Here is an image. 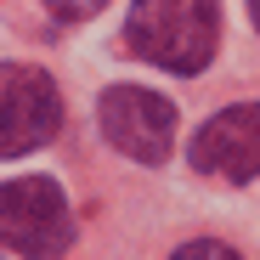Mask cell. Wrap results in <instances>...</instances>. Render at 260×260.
I'll return each mask as SVG.
<instances>
[{
	"label": "cell",
	"mask_w": 260,
	"mask_h": 260,
	"mask_svg": "<svg viewBox=\"0 0 260 260\" xmlns=\"http://www.w3.org/2000/svg\"><path fill=\"white\" fill-rule=\"evenodd\" d=\"M170 260H238V249H226L221 238H192V243H181Z\"/></svg>",
	"instance_id": "cell-6"
},
{
	"label": "cell",
	"mask_w": 260,
	"mask_h": 260,
	"mask_svg": "<svg viewBox=\"0 0 260 260\" xmlns=\"http://www.w3.org/2000/svg\"><path fill=\"white\" fill-rule=\"evenodd\" d=\"M96 119H102V136L136 164H164L176 147V108L147 85H108Z\"/></svg>",
	"instance_id": "cell-4"
},
{
	"label": "cell",
	"mask_w": 260,
	"mask_h": 260,
	"mask_svg": "<svg viewBox=\"0 0 260 260\" xmlns=\"http://www.w3.org/2000/svg\"><path fill=\"white\" fill-rule=\"evenodd\" d=\"M221 40V6L215 0H130L124 12V51L164 74H204Z\"/></svg>",
	"instance_id": "cell-1"
},
{
	"label": "cell",
	"mask_w": 260,
	"mask_h": 260,
	"mask_svg": "<svg viewBox=\"0 0 260 260\" xmlns=\"http://www.w3.org/2000/svg\"><path fill=\"white\" fill-rule=\"evenodd\" d=\"M62 124L57 79L34 62H0V158L46 147Z\"/></svg>",
	"instance_id": "cell-3"
},
{
	"label": "cell",
	"mask_w": 260,
	"mask_h": 260,
	"mask_svg": "<svg viewBox=\"0 0 260 260\" xmlns=\"http://www.w3.org/2000/svg\"><path fill=\"white\" fill-rule=\"evenodd\" d=\"M46 6H51L57 23H85V17H96L108 0H46Z\"/></svg>",
	"instance_id": "cell-7"
},
{
	"label": "cell",
	"mask_w": 260,
	"mask_h": 260,
	"mask_svg": "<svg viewBox=\"0 0 260 260\" xmlns=\"http://www.w3.org/2000/svg\"><path fill=\"white\" fill-rule=\"evenodd\" d=\"M249 17H254V34H260V0H249Z\"/></svg>",
	"instance_id": "cell-8"
},
{
	"label": "cell",
	"mask_w": 260,
	"mask_h": 260,
	"mask_svg": "<svg viewBox=\"0 0 260 260\" xmlns=\"http://www.w3.org/2000/svg\"><path fill=\"white\" fill-rule=\"evenodd\" d=\"M198 176H215V181H254L260 176V102H232L215 119L198 124V136L187 147Z\"/></svg>",
	"instance_id": "cell-5"
},
{
	"label": "cell",
	"mask_w": 260,
	"mask_h": 260,
	"mask_svg": "<svg viewBox=\"0 0 260 260\" xmlns=\"http://www.w3.org/2000/svg\"><path fill=\"white\" fill-rule=\"evenodd\" d=\"M74 243V209L51 176H23L0 187V249L28 260H57Z\"/></svg>",
	"instance_id": "cell-2"
}]
</instances>
